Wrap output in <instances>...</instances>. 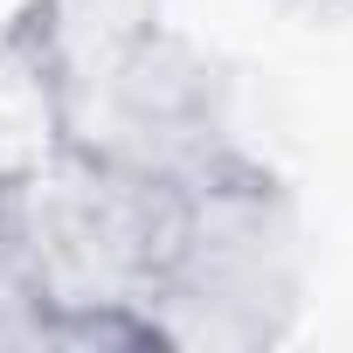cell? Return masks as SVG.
Returning a JSON list of instances; mask_svg holds the SVG:
<instances>
[{
	"mask_svg": "<svg viewBox=\"0 0 353 353\" xmlns=\"http://www.w3.org/2000/svg\"><path fill=\"white\" fill-rule=\"evenodd\" d=\"M0 63L28 90L42 145L139 181H194L243 145L222 63L159 0H21Z\"/></svg>",
	"mask_w": 353,
	"mask_h": 353,
	"instance_id": "6da1fadb",
	"label": "cell"
},
{
	"mask_svg": "<svg viewBox=\"0 0 353 353\" xmlns=\"http://www.w3.org/2000/svg\"><path fill=\"white\" fill-rule=\"evenodd\" d=\"M305 270L312 250L291 181L236 145L194 181H173L145 319L166 353H263L298 332Z\"/></svg>",
	"mask_w": 353,
	"mask_h": 353,
	"instance_id": "7a4b0ae2",
	"label": "cell"
},
{
	"mask_svg": "<svg viewBox=\"0 0 353 353\" xmlns=\"http://www.w3.org/2000/svg\"><path fill=\"white\" fill-rule=\"evenodd\" d=\"M173 222V181L42 145L0 166V346H49L63 319L145 312Z\"/></svg>",
	"mask_w": 353,
	"mask_h": 353,
	"instance_id": "3957f363",
	"label": "cell"
}]
</instances>
